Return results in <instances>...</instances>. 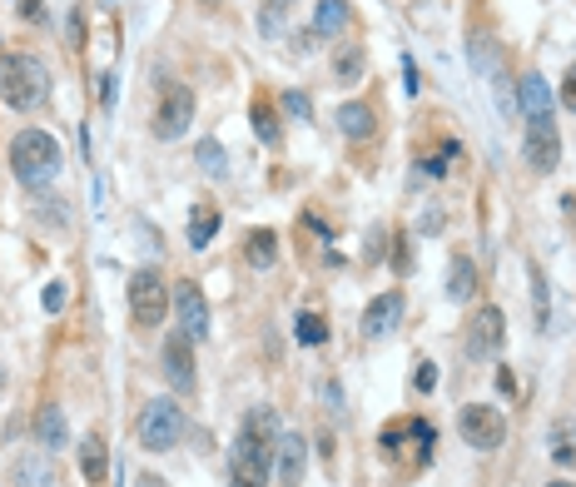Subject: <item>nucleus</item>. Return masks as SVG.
Instances as JSON below:
<instances>
[{"instance_id": "obj_1", "label": "nucleus", "mask_w": 576, "mask_h": 487, "mask_svg": "<svg viewBox=\"0 0 576 487\" xmlns=\"http://www.w3.org/2000/svg\"><path fill=\"white\" fill-rule=\"evenodd\" d=\"M278 418L274 408H254L239 422V442L229 452V487H264L274 472V452H278Z\"/></svg>"}, {"instance_id": "obj_2", "label": "nucleus", "mask_w": 576, "mask_h": 487, "mask_svg": "<svg viewBox=\"0 0 576 487\" xmlns=\"http://www.w3.org/2000/svg\"><path fill=\"white\" fill-rule=\"evenodd\" d=\"M60 164H65V154H60V140L45 130H20L15 140H10V174L20 179V184L30 189H45L50 179L60 174Z\"/></svg>"}, {"instance_id": "obj_3", "label": "nucleus", "mask_w": 576, "mask_h": 487, "mask_svg": "<svg viewBox=\"0 0 576 487\" xmlns=\"http://www.w3.org/2000/svg\"><path fill=\"white\" fill-rule=\"evenodd\" d=\"M0 100L10 110H40L50 100V70L35 55H0Z\"/></svg>"}, {"instance_id": "obj_4", "label": "nucleus", "mask_w": 576, "mask_h": 487, "mask_svg": "<svg viewBox=\"0 0 576 487\" xmlns=\"http://www.w3.org/2000/svg\"><path fill=\"white\" fill-rule=\"evenodd\" d=\"M180 438H184V408L174 403V398H154V403L140 412V442L150 452H170Z\"/></svg>"}, {"instance_id": "obj_5", "label": "nucleus", "mask_w": 576, "mask_h": 487, "mask_svg": "<svg viewBox=\"0 0 576 487\" xmlns=\"http://www.w3.org/2000/svg\"><path fill=\"white\" fill-rule=\"evenodd\" d=\"M164 313H170V283L154 269L130 273V319L140 328H154V323H164Z\"/></svg>"}, {"instance_id": "obj_6", "label": "nucleus", "mask_w": 576, "mask_h": 487, "mask_svg": "<svg viewBox=\"0 0 576 487\" xmlns=\"http://www.w3.org/2000/svg\"><path fill=\"white\" fill-rule=\"evenodd\" d=\"M457 432H463V442H473V448L492 452L507 442V418H502L492 403H467L463 418H457Z\"/></svg>"}, {"instance_id": "obj_7", "label": "nucleus", "mask_w": 576, "mask_h": 487, "mask_svg": "<svg viewBox=\"0 0 576 487\" xmlns=\"http://www.w3.org/2000/svg\"><path fill=\"white\" fill-rule=\"evenodd\" d=\"M194 124V90L190 84H170V94L160 100V114H154V134L160 140H180Z\"/></svg>"}, {"instance_id": "obj_8", "label": "nucleus", "mask_w": 576, "mask_h": 487, "mask_svg": "<svg viewBox=\"0 0 576 487\" xmlns=\"http://www.w3.org/2000/svg\"><path fill=\"white\" fill-rule=\"evenodd\" d=\"M522 150H527V164L537 169V174H552L561 160V140H557V124H552V114H537V120H527V140H522Z\"/></svg>"}, {"instance_id": "obj_9", "label": "nucleus", "mask_w": 576, "mask_h": 487, "mask_svg": "<svg viewBox=\"0 0 576 487\" xmlns=\"http://www.w3.org/2000/svg\"><path fill=\"white\" fill-rule=\"evenodd\" d=\"M502 338H507V319H502V309H482V313H473V323H467V358H492L502 348Z\"/></svg>"}, {"instance_id": "obj_10", "label": "nucleus", "mask_w": 576, "mask_h": 487, "mask_svg": "<svg viewBox=\"0 0 576 487\" xmlns=\"http://www.w3.org/2000/svg\"><path fill=\"white\" fill-rule=\"evenodd\" d=\"M174 309H180V328L194 338V343H204L209 338V303L204 293H199L194 279H180L174 283Z\"/></svg>"}, {"instance_id": "obj_11", "label": "nucleus", "mask_w": 576, "mask_h": 487, "mask_svg": "<svg viewBox=\"0 0 576 487\" xmlns=\"http://www.w3.org/2000/svg\"><path fill=\"white\" fill-rule=\"evenodd\" d=\"M164 373H170V383L180 393H194V338L184 328L164 338Z\"/></svg>"}, {"instance_id": "obj_12", "label": "nucleus", "mask_w": 576, "mask_h": 487, "mask_svg": "<svg viewBox=\"0 0 576 487\" xmlns=\"http://www.w3.org/2000/svg\"><path fill=\"white\" fill-rule=\"evenodd\" d=\"M274 472H278V482H284V487L303 482V472H308V438L284 432V438H278V452H274Z\"/></svg>"}, {"instance_id": "obj_13", "label": "nucleus", "mask_w": 576, "mask_h": 487, "mask_svg": "<svg viewBox=\"0 0 576 487\" xmlns=\"http://www.w3.org/2000/svg\"><path fill=\"white\" fill-rule=\"evenodd\" d=\"M403 319V293H378V299L363 309V338H387Z\"/></svg>"}, {"instance_id": "obj_14", "label": "nucleus", "mask_w": 576, "mask_h": 487, "mask_svg": "<svg viewBox=\"0 0 576 487\" xmlns=\"http://www.w3.org/2000/svg\"><path fill=\"white\" fill-rule=\"evenodd\" d=\"M477 293V269L467 253H453V263H447V299L453 303H467Z\"/></svg>"}, {"instance_id": "obj_15", "label": "nucleus", "mask_w": 576, "mask_h": 487, "mask_svg": "<svg viewBox=\"0 0 576 487\" xmlns=\"http://www.w3.org/2000/svg\"><path fill=\"white\" fill-rule=\"evenodd\" d=\"M80 472H85L90 487H100L104 472H110V452H104V438H100V432H90V438L80 442Z\"/></svg>"}, {"instance_id": "obj_16", "label": "nucleus", "mask_w": 576, "mask_h": 487, "mask_svg": "<svg viewBox=\"0 0 576 487\" xmlns=\"http://www.w3.org/2000/svg\"><path fill=\"white\" fill-rule=\"evenodd\" d=\"M15 487H55V472H50V458L45 452H25V458H15Z\"/></svg>"}, {"instance_id": "obj_17", "label": "nucleus", "mask_w": 576, "mask_h": 487, "mask_svg": "<svg viewBox=\"0 0 576 487\" xmlns=\"http://www.w3.org/2000/svg\"><path fill=\"white\" fill-rule=\"evenodd\" d=\"M35 438H40V442H45V448H50V452H55V448H65V442H70V428H65V412H60L55 403H45V408H40V412H35Z\"/></svg>"}, {"instance_id": "obj_18", "label": "nucleus", "mask_w": 576, "mask_h": 487, "mask_svg": "<svg viewBox=\"0 0 576 487\" xmlns=\"http://www.w3.org/2000/svg\"><path fill=\"white\" fill-rule=\"evenodd\" d=\"M219 224H224L219 204H194V214H190V249H209V239L219 234Z\"/></svg>"}, {"instance_id": "obj_19", "label": "nucleus", "mask_w": 576, "mask_h": 487, "mask_svg": "<svg viewBox=\"0 0 576 487\" xmlns=\"http://www.w3.org/2000/svg\"><path fill=\"white\" fill-rule=\"evenodd\" d=\"M517 100H522V114L527 120H537V114H552V90H547V80L542 75H527L517 84Z\"/></svg>"}, {"instance_id": "obj_20", "label": "nucleus", "mask_w": 576, "mask_h": 487, "mask_svg": "<svg viewBox=\"0 0 576 487\" xmlns=\"http://www.w3.org/2000/svg\"><path fill=\"white\" fill-rule=\"evenodd\" d=\"M244 253H249L254 269H274V263H278V234H274V229H254V234L244 239Z\"/></svg>"}, {"instance_id": "obj_21", "label": "nucleus", "mask_w": 576, "mask_h": 487, "mask_svg": "<svg viewBox=\"0 0 576 487\" xmlns=\"http://www.w3.org/2000/svg\"><path fill=\"white\" fill-rule=\"evenodd\" d=\"M373 124H378V120H373V110H368V104H358V100H348L338 110V130L348 134V140H368Z\"/></svg>"}, {"instance_id": "obj_22", "label": "nucleus", "mask_w": 576, "mask_h": 487, "mask_svg": "<svg viewBox=\"0 0 576 487\" xmlns=\"http://www.w3.org/2000/svg\"><path fill=\"white\" fill-rule=\"evenodd\" d=\"M348 25V0H318V10H313V35H338V30Z\"/></svg>"}, {"instance_id": "obj_23", "label": "nucleus", "mask_w": 576, "mask_h": 487, "mask_svg": "<svg viewBox=\"0 0 576 487\" xmlns=\"http://www.w3.org/2000/svg\"><path fill=\"white\" fill-rule=\"evenodd\" d=\"M363 60H368L363 45H353V40L338 45V55H333V75H338V84H358L363 80Z\"/></svg>"}, {"instance_id": "obj_24", "label": "nucleus", "mask_w": 576, "mask_h": 487, "mask_svg": "<svg viewBox=\"0 0 576 487\" xmlns=\"http://www.w3.org/2000/svg\"><path fill=\"white\" fill-rule=\"evenodd\" d=\"M552 458H557L561 468H576V418H561L557 428H552Z\"/></svg>"}, {"instance_id": "obj_25", "label": "nucleus", "mask_w": 576, "mask_h": 487, "mask_svg": "<svg viewBox=\"0 0 576 487\" xmlns=\"http://www.w3.org/2000/svg\"><path fill=\"white\" fill-rule=\"evenodd\" d=\"M293 10V0H264V15H259V30H264L268 40L284 35V15Z\"/></svg>"}, {"instance_id": "obj_26", "label": "nucleus", "mask_w": 576, "mask_h": 487, "mask_svg": "<svg viewBox=\"0 0 576 487\" xmlns=\"http://www.w3.org/2000/svg\"><path fill=\"white\" fill-rule=\"evenodd\" d=\"M293 333H298V343H308V348L328 343V323H323L318 313H298V323H293Z\"/></svg>"}, {"instance_id": "obj_27", "label": "nucleus", "mask_w": 576, "mask_h": 487, "mask_svg": "<svg viewBox=\"0 0 576 487\" xmlns=\"http://www.w3.org/2000/svg\"><path fill=\"white\" fill-rule=\"evenodd\" d=\"M254 134L264 144H278V114L268 110V100H254Z\"/></svg>"}, {"instance_id": "obj_28", "label": "nucleus", "mask_w": 576, "mask_h": 487, "mask_svg": "<svg viewBox=\"0 0 576 487\" xmlns=\"http://www.w3.org/2000/svg\"><path fill=\"white\" fill-rule=\"evenodd\" d=\"M194 154H199V164H204L214 179L229 169V164H224V144H219V140H199V150H194Z\"/></svg>"}, {"instance_id": "obj_29", "label": "nucleus", "mask_w": 576, "mask_h": 487, "mask_svg": "<svg viewBox=\"0 0 576 487\" xmlns=\"http://www.w3.org/2000/svg\"><path fill=\"white\" fill-rule=\"evenodd\" d=\"M453 160H457V144H443V150H433V154L423 160V169H427L433 179H443L447 169H453Z\"/></svg>"}, {"instance_id": "obj_30", "label": "nucleus", "mask_w": 576, "mask_h": 487, "mask_svg": "<svg viewBox=\"0 0 576 487\" xmlns=\"http://www.w3.org/2000/svg\"><path fill=\"white\" fill-rule=\"evenodd\" d=\"M393 244H397V249H393V273H397V279H407V273H413V239L397 234Z\"/></svg>"}, {"instance_id": "obj_31", "label": "nucleus", "mask_w": 576, "mask_h": 487, "mask_svg": "<svg viewBox=\"0 0 576 487\" xmlns=\"http://www.w3.org/2000/svg\"><path fill=\"white\" fill-rule=\"evenodd\" d=\"M532 293H537V328H547L552 309H547V279H542V269H532Z\"/></svg>"}, {"instance_id": "obj_32", "label": "nucleus", "mask_w": 576, "mask_h": 487, "mask_svg": "<svg viewBox=\"0 0 576 487\" xmlns=\"http://www.w3.org/2000/svg\"><path fill=\"white\" fill-rule=\"evenodd\" d=\"M40 303H45V313H60L65 309V283H45V293H40Z\"/></svg>"}, {"instance_id": "obj_33", "label": "nucleus", "mask_w": 576, "mask_h": 487, "mask_svg": "<svg viewBox=\"0 0 576 487\" xmlns=\"http://www.w3.org/2000/svg\"><path fill=\"white\" fill-rule=\"evenodd\" d=\"M473 65H477V70L492 65V40L482 35V30H473Z\"/></svg>"}, {"instance_id": "obj_34", "label": "nucleus", "mask_w": 576, "mask_h": 487, "mask_svg": "<svg viewBox=\"0 0 576 487\" xmlns=\"http://www.w3.org/2000/svg\"><path fill=\"white\" fill-rule=\"evenodd\" d=\"M284 104H288V114H298V120H308V114H313V110H308V94H303V90H288Z\"/></svg>"}, {"instance_id": "obj_35", "label": "nucleus", "mask_w": 576, "mask_h": 487, "mask_svg": "<svg viewBox=\"0 0 576 487\" xmlns=\"http://www.w3.org/2000/svg\"><path fill=\"white\" fill-rule=\"evenodd\" d=\"M561 104H567V110L576 114V65L567 70V80H561Z\"/></svg>"}, {"instance_id": "obj_36", "label": "nucleus", "mask_w": 576, "mask_h": 487, "mask_svg": "<svg viewBox=\"0 0 576 487\" xmlns=\"http://www.w3.org/2000/svg\"><path fill=\"white\" fill-rule=\"evenodd\" d=\"M433 383H437V368L423 363V368H417V393H433Z\"/></svg>"}, {"instance_id": "obj_37", "label": "nucleus", "mask_w": 576, "mask_h": 487, "mask_svg": "<svg viewBox=\"0 0 576 487\" xmlns=\"http://www.w3.org/2000/svg\"><path fill=\"white\" fill-rule=\"evenodd\" d=\"M403 84H407V94H417V90H423V84H417V65H413L407 55H403Z\"/></svg>"}, {"instance_id": "obj_38", "label": "nucleus", "mask_w": 576, "mask_h": 487, "mask_svg": "<svg viewBox=\"0 0 576 487\" xmlns=\"http://www.w3.org/2000/svg\"><path fill=\"white\" fill-rule=\"evenodd\" d=\"M20 15H25V20H45V5H40V0H20Z\"/></svg>"}, {"instance_id": "obj_39", "label": "nucleus", "mask_w": 576, "mask_h": 487, "mask_svg": "<svg viewBox=\"0 0 576 487\" xmlns=\"http://www.w3.org/2000/svg\"><path fill=\"white\" fill-rule=\"evenodd\" d=\"M140 487H170V482H164L160 472H144V478H140Z\"/></svg>"}, {"instance_id": "obj_40", "label": "nucleus", "mask_w": 576, "mask_h": 487, "mask_svg": "<svg viewBox=\"0 0 576 487\" xmlns=\"http://www.w3.org/2000/svg\"><path fill=\"white\" fill-rule=\"evenodd\" d=\"M547 487H576V482H547Z\"/></svg>"}, {"instance_id": "obj_41", "label": "nucleus", "mask_w": 576, "mask_h": 487, "mask_svg": "<svg viewBox=\"0 0 576 487\" xmlns=\"http://www.w3.org/2000/svg\"><path fill=\"white\" fill-rule=\"evenodd\" d=\"M571 209H576V204H571Z\"/></svg>"}]
</instances>
